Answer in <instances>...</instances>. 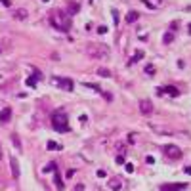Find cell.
<instances>
[{
    "instance_id": "1",
    "label": "cell",
    "mask_w": 191,
    "mask_h": 191,
    "mask_svg": "<svg viewBox=\"0 0 191 191\" xmlns=\"http://www.w3.org/2000/svg\"><path fill=\"white\" fill-rule=\"evenodd\" d=\"M52 126H54L55 132H61V134L71 130V126H69V117H67L65 109H55L52 113Z\"/></svg>"
},
{
    "instance_id": "2",
    "label": "cell",
    "mask_w": 191,
    "mask_h": 191,
    "mask_svg": "<svg viewBox=\"0 0 191 191\" xmlns=\"http://www.w3.org/2000/svg\"><path fill=\"white\" fill-rule=\"evenodd\" d=\"M50 23L58 31H63V32H67L69 29H71V17H69L65 12H55V14H52Z\"/></svg>"
},
{
    "instance_id": "3",
    "label": "cell",
    "mask_w": 191,
    "mask_h": 191,
    "mask_svg": "<svg viewBox=\"0 0 191 191\" xmlns=\"http://www.w3.org/2000/svg\"><path fill=\"white\" fill-rule=\"evenodd\" d=\"M86 52H88V55H92V58H96V59H103V58L109 55V46L107 44H99V42L88 44Z\"/></svg>"
},
{
    "instance_id": "4",
    "label": "cell",
    "mask_w": 191,
    "mask_h": 191,
    "mask_svg": "<svg viewBox=\"0 0 191 191\" xmlns=\"http://www.w3.org/2000/svg\"><path fill=\"white\" fill-rule=\"evenodd\" d=\"M54 82L58 84L59 88H63L65 92H73V88H75V84H73V80H71V79H58V76H55Z\"/></svg>"
},
{
    "instance_id": "5",
    "label": "cell",
    "mask_w": 191,
    "mask_h": 191,
    "mask_svg": "<svg viewBox=\"0 0 191 191\" xmlns=\"http://www.w3.org/2000/svg\"><path fill=\"white\" fill-rule=\"evenodd\" d=\"M164 153H166V157H170V159H180L182 149L176 147V145H166V147H164Z\"/></svg>"
},
{
    "instance_id": "6",
    "label": "cell",
    "mask_w": 191,
    "mask_h": 191,
    "mask_svg": "<svg viewBox=\"0 0 191 191\" xmlns=\"http://www.w3.org/2000/svg\"><path fill=\"white\" fill-rule=\"evenodd\" d=\"M185 187H187V184H164L161 185L159 191H184Z\"/></svg>"
},
{
    "instance_id": "7",
    "label": "cell",
    "mask_w": 191,
    "mask_h": 191,
    "mask_svg": "<svg viewBox=\"0 0 191 191\" xmlns=\"http://www.w3.org/2000/svg\"><path fill=\"white\" fill-rule=\"evenodd\" d=\"M140 111L143 113V115H151L153 113V103L149 99H141L140 101Z\"/></svg>"
},
{
    "instance_id": "8",
    "label": "cell",
    "mask_w": 191,
    "mask_h": 191,
    "mask_svg": "<svg viewBox=\"0 0 191 191\" xmlns=\"http://www.w3.org/2000/svg\"><path fill=\"white\" fill-rule=\"evenodd\" d=\"M54 184H55V187H58V189H63V187H65V184H63V180H61V174H59L58 166L54 168Z\"/></svg>"
},
{
    "instance_id": "9",
    "label": "cell",
    "mask_w": 191,
    "mask_h": 191,
    "mask_svg": "<svg viewBox=\"0 0 191 191\" xmlns=\"http://www.w3.org/2000/svg\"><path fill=\"white\" fill-rule=\"evenodd\" d=\"M161 92H162V94L172 96V97H178V96H180V90H178L176 86H162V88H161Z\"/></svg>"
},
{
    "instance_id": "10",
    "label": "cell",
    "mask_w": 191,
    "mask_h": 191,
    "mask_svg": "<svg viewBox=\"0 0 191 191\" xmlns=\"http://www.w3.org/2000/svg\"><path fill=\"white\" fill-rule=\"evenodd\" d=\"M10 119H12V109L10 107H4L2 111H0V123H8Z\"/></svg>"
},
{
    "instance_id": "11",
    "label": "cell",
    "mask_w": 191,
    "mask_h": 191,
    "mask_svg": "<svg viewBox=\"0 0 191 191\" xmlns=\"http://www.w3.org/2000/svg\"><path fill=\"white\" fill-rule=\"evenodd\" d=\"M79 10H80V6H79L76 2H69V4H67V12H65V14H67L69 17H71V15H75Z\"/></svg>"
},
{
    "instance_id": "12",
    "label": "cell",
    "mask_w": 191,
    "mask_h": 191,
    "mask_svg": "<svg viewBox=\"0 0 191 191\" xmlns=\"http://www.w3.org/2000/svg\"><path fill=\"white\" fill-rule=\"evenodd\" d=\"M10 162H12V174H14V178H19V164H17V161L12 157Z\"/></svg>"
},
{
    "instance_id": "13",
    "label": "cell",
    "mask_w": 191,
    "mask_h": 191,
    "mask_svg": "<svg viewBox=\"0 0 191 191\" xmlns=\"http://www.w3.org/2000/svg\"><path fill=\"white\" fill-rule=\"evenodd\" d=\"M138 17H140V14H138V12H128V15H126V21L128 23H134V21H138Z\"/></svg>"
},
{
    "instance_id": "14",
    "label": "cell",
    "mask_w": 191,
    "mask_h": 191,
    "mask_svg": "<svg viewBox=\"0 0 191 191\" xmlns=\"http://www.w3.org/2000/svg\"><path fill=\"white\" fill-rule=\"evenodd\" d=\"M14 17H15V19H25V17H27V10H23V8H19V10H15Z\"/></svg>"
},
{
    "instance_id": "15",
    "label": "cell",
    "mask_w": 191,
    "mask_h": 191,
    "mask_svg": "<svg viewBox=\"0 0 191 191\" xmlns=\"http://www.w3.org/2000/svg\"><path fill=\"white\" fill-rule=\"evenodd\" d=\"M12 141H14V145L19 149V151H21V141H19V136H17V134H14V136H12Z\"/></svg>"
},
{
    "instance_id": "16",
    "label": "cell",
    "mask_w": 191,
    "mask_h": 191,
    "mask_svg": "<svg viewBox=\"0 0 191 191\" xmlns=\"http://www.w3.org/2000/svg\"><path fill=\"white\" fill-rule=\"evenodd\" d=\"M97 75H101V76H111V71H109V69H97Z\"/></svg>"
},
{
    "instance_id": "17",
    "label": "cell",
    "mask_w": 191,
    "mask_h": 191,
    "mask_svg": "<svg viewBox=\"0 0 191 191\" xmlns=\"http://www.w3.org/2000/svg\"><path fill=\"white\" fill-rule=\"evenodd\" d=\"M111 14H113V23H115V25H119V12H117L115 8H113Z\"/></svg>"
},
{
    "instance_id": "18",
    "label": "cell",
    "mask_w": 191,
    "mask_h": 191,
    "mask_svg": "<svg viewBox=\"0 0 191 191\" xmlns=\"http://www.w3.org/2000/svg\"><path fill=\"white\" fill-rule=\"evenodd\" d=\"M48 149H52V151H55V149H61V145L54 143V141H48Z\"/></svg>"
},
{
    "instance_id": "19",
    "label": "cell",
    "mask_w": 191,
    "mask_h": 191,
    "mask_svg": "<svg viewBox=\"0 0 191 191\" xmlns=\"http://www.w3.org/2000/svg\"><path fill=\"white\" fill-rule=\"evenodd\" d=\"M172 40H174V35H172V32H166V35H164V42L168 44V42H172Z\"/></svg>"
},
{
    "instance_id": "20",
    "label": "cell",
    "mask_w": 191,
    "mask_h": 191,
    "mask_svg": "<svg viewBox=\"0 0 191 191\" xmlns=\"http://www.w3.org/2000/svg\"><path fill=\"white\" fill-rule=\"evenodd\" d=\"M27 84L35 88V86H36V76H31V79H27Z\"/></svg>"
},
{
    "instance_id": "21",
    "label": "cell",
    "mask_w": 191,
    "mask_h": 191,
    "mask_svg": "<svg viewBox=\"0 0 191 191\" xmlns=\"http://www.w3.org/2000/svg\"><path fill=\"white\" fill-rule=\"evenodd\" d=\"M141 58H143V52H138V54L132 58V63H134V61H138V59H141Z\"/></svg>"
},
{
    "instance_id": "22",
    "label": "cell",
    "mask_w": 191,
    "mask_h": 191,
    "mask_svg": "<svg viewBox=\"0 0 191 191\" xmlns=\"http://www.w3.org/2000/svg\"><path fill=\"white\" fill-rule=\"evenodd\" d=\"M119 187H120L119 180H113V182H111V189H119Z\"/></svg>"
},
{
    "instance_id": "23",
    "label": "cell",
    "mask_w": 191,
    "mask_h": 191,
    "mask_svg": "<svg viewBox=\"0 0 191 191\" xmlns=\"http://www.w3.org/2000/svg\"><path fill=\"white\" fill-rule=\"evenodd\" d=\"M145 73H149V75L155 73V67H153V65H147V67H145Z\"/></svg>"
},
{
    "instance_id": "24",
    "label": "cell",
    "mask_w": 191,
    "mask_h": 191,
    "mask_svg": "<svg viewBox=\"0 0 191 191\" xmlns=\"http://www.w3.org/2000/svg\"><path fill=\"white\" fill-rule=\"evenodd\" d=\"M97 32H99V35H105V32H107V29H105V27H99V29H97Z\"/></svg>"
},
{
    "instance_id": "25",
    "label": "cell",
    "mask_w": 191,
    "mask_h": 191,
    "mask_svg": "<svg viewBox=\"0 0 191 191\" xmlns=\"http://www.w3.org/2000/svg\"><path fill=\"white\" fill-rule=\"evenodd\" d=\"M97 176H99V178H105V170H97Z\"/></svg>"
},
{
    "instance_id": "26",
    "label": "cell",
    "mask_w": 191,
    "mask_h": 191,
    "mask_svg": "<svg viewBox=\"0 0 191 191\" xmlns=\"http://www.w3.org/2000/svg\"><path fill=\"white\" fill-rule=\"evenodd\" d=\"M82 189H84V185H82V184H79V185L75 187V191H82Z\"/></svg>"
},
{
    "instance_id": "27",
    "label": "cell",
    "mask_w": 191,
    "mask_h": 191,
    "mask_svg": "<svg viewBox=\"0 0 191 191\" xmlns=\"http://www.w3.org/2000/svg\"><path fill=\"white\" fill-rule=\"evenodd\" d=\"M0 2H2V4H4V6H10V4H12V2H10V0H0Z\"/></svg>"
},
{
    "instance_id": "28",
    "label": "cell",
    "mask_w": 191,
    "mask_h": 191,
    "mask_svg": "<svg viewBox=\"0 0 191 191\" xmlns=\"http://www.w3.org/2000/svg\"><path fill=\"white\" fill-rule=\"evenodd\" d=\"M185 172H187V174H191V166H187V168H185Z\"/></svg>"
},
{
    "instance_id": "29",
    "label": "cell",
    "mask_w": 191,
    "mask_h": 191,
    "mask_svg": "<svg viewBox=\"0 0 191 191\" xmlns=\"http://www.w3.org/2000/svg\"><path fill=\"white\" fill-rule=\"evenodd\" d=\"M189 32H191V23H189Z\"/></svg>"
},
{
    "instance_id": "30",
    "label": "cell",
    "mask_w": 191,
    "mask_h": 191,
    "mask_svg": "<svg viewBox=\"0 0 191 191\" xmlns=\"http://www.w3.org/2000/svg\"><path fill=\"white\" fill-rule=\"evenodd\" d=\"M42 2H48V0H42Z\"/></svg>"
}]
</instances>
